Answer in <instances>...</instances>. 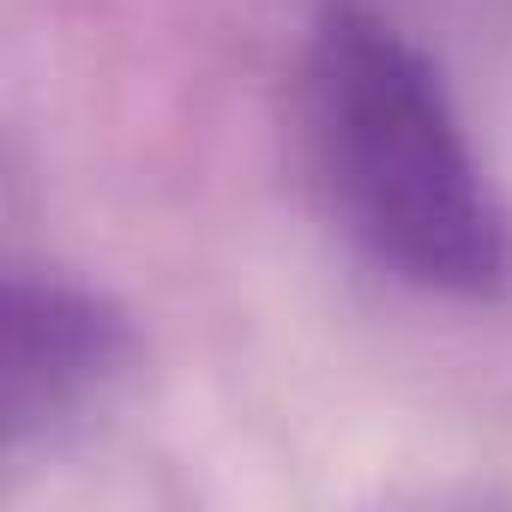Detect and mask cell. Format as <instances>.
Returning a JSON list of instances; mask_svg holds the SVG:
<instances>
[{
	"label": "cell",
	"mask_w": 512,
	"mask_h": 512,
	"mask_svg": "<svg viewBox=\"0 0 512 512\" xmlns=\"http://www.w3.org/2000/svg\"><path fill=\"white\" fill-rule=\"evenodd\" d=\"M302 127L338 229L386 278L452 302L512 284V217L434 61L362 0L308 25Z\"/></svg>",
	"instance_id": "6da1fadb"
},
{
	"label": "cell",
	"mask_w": 512,
	"mask_h": 512,
	"mask_svg": "<svg viewBox=\"0 0 512 512\" xmlns=\"http://www.w3.org/2000/svg\"><path fill=\"white\" fill-rule=\"evenodd\" d=\"M139 332L127 308L61 272H7L0 296V452L13 464L79 440L127 392Z\"/></svg>",
	"instance_id": "7a4b0ae2"
}]
</instances>
